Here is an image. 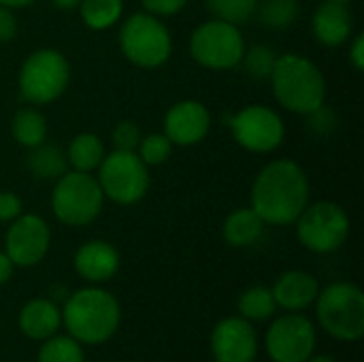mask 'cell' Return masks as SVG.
<instances>
[{"instance_id":"cell-1","label":"cell","mask_w":364,"mask_h":362,"mask_svg":"<svg viewBox=\"0 0 364 362\" xmlns=\"http://www.w3.org/2000/svg\"><path fill=\"white\" fill-rule=\"evenodd\" d=\"M309 205V179L294 160H273L252 186V209L271 226H290Z\"/></svg>"},{"instance_id":"cell-2","label":"cell","mask_w":364,"mask_h":362,"mask_svg":"<svg viewBox=\"0 0 364 362\" xmlns=\"http://www.w3.org/2000/svg\"><path fill=\"white\" fill-rule=\"evenodd\" d=\"M269 79L277 102L292 113L309 115L318 107L326 105V79L318 64L305 55H277Z\"/></svg>"},{"instance_id":"cell-3","label":"cell","mask_w":364,"mask_h":362,"mask_svg":"<svg viewBox=\"0 0 364 362\" xmlns=\"http://www.w3.org/2000/svg\"><path fill=\"white\" fill-rule=\"evenodd\" d=\"M117 299L100 288H83L66 299L62 320L73 339L79 344H105L119 326Z\"/></svg>"},{"instance_id":"cell-4","label":"cell","mask_w":364,"mask_h":362,"mask_svg":"<svg viewBox=\"0 0 364 362\" xmlns=\"http://www.w3.org/2000/svg\"><path fill=\"white\" fill-rule=\"evenodd\" d=\"M70 81V64L55 49L32 51L19 70V94L30 105H49L58 100Z\"/></svg>"},{"instance_id":"cell-5","label":"cell","mask_w":364,"mask_h":362,"mask_svg":"<svg viewBox=\"0 0 364 362\" xmlns=\"http://www.w3.org/2000/svg\"><path fill=\"white\" fill-rule=\"evenodd\" d=\"M318 320L339 341H358L364 335V294L348 282H337L318 292Z\"/></svg>"},{"instance_id":"cell-6","label":"cell","mask_w":364,"mask_h":362,"mask_svg":"<svg viewBox=\"0 0 364 362\" xmlns=\"http://www.w3.org/2000/svg\"><path fill=\"white\" fill-rule=\"evenodd\" d=\"M119 49L134 66L158 68L171 58L173 38L160 17L149 13H134L122 23Z\"/></svg>"},{"instance_id":"cell-7","label":"cell","mask_w":364,"mask_h":362,"mask_svg":"<svg viewBox=\"0 0 364 362\" xmlns=\"http://www.w3.org/2000/svg\"><path fill=\"white\" fill-rule=\"evenodd\" d=\"M105 194L100 190L98 179L90 173L66 171L51 194L53 215L66 226H85L92 224L102 211Z\"/></svg>"},{"instance_id":"cell-8","label":"cell","mask_w":364,"mask_h":362,"mask_svg":"<svg viewBox=\"0 0 364 362\" xmlns=\"http://www.w3.org/2000/svg\"><path fill=\"white\" fill-rule=\"evenodd\" d=\"M190 53L209 70H228L241 64L245 38L239 26L222 19H209L192 32Z\"/></svg>"},{"instance_id":"cell-9","label":"cell","mask_w":364,"mask_h":362,"mask_svg":"<svg viewBox=\"0 0 364 362\" xmlns=\"http://www.w3.org/2000/svg\"><path fill=\"white\" fill-rule=\"evenodd\" d=\"M98 183L105 198L117 205H134L149 190L147 164L136 151L115 149L102 158L98 166Z\"/></svg>"},{"instance_id":"cell-10","label":"cell","mask_w":364,"mask_h":362,"mask_svg":"<svg viewBox=\"0 0 364 362\" xmlns=\"http://www.w3.org/2000/svg\"><path fill=\"white\" fill-rule=\"evenodd\" d=\"M294 224L301 243L316 254H331L339 250L350 235V218L346 209L331 201L307 205Z\"/></svg>"},{"instance_id":"cell-11","label":"cell","mask_w":364,"mask_h":362,"mask_svg":"<svg viewBox=\"0 0 364 362\" xmlns=\"http://www.w3.org/2000/svg\"><path fill=\"white\" fill-rule=\"evenodd\" d=\"M235 141L254 154L275 151L286 137L284 119L277 111L264 105H250L226 119Z\"/></svg>"},{"instance_id":"cell-12","label":"cell","mask_w":364,"mask_h":362,"mask_svg":"<svg viewBox=\"0 0 364 362\" xmlns=\"http://www.w3.org/2000/svg\"><path fill=\"white\" fill-rule=\"evenodd\" d=\"M314 350L316 331L305 316H282L267 333V352L275 362H307Z\"/></svg>"},{"instance_id":"cell-13","label":"cell","mask_w":364,"mask_h":362,"mask_svg":"<svg viewBox=\"0 0 364 362\" xmlns=\"http://www.w3.org/2000/svg\"><path fill=\"white\" fill-rule=\"evenodd\" d=\"M49 241L51 233L47 222L34 213H21L6 230L4 254L15 267H34L45 258Z\"/></svg>"},{"instance_id":"cell-14","label":"cell","mask_w":364,"mask_h":362,"mask_svg":"<svg viewBox=\"0 0 364 362\" xmlns=\"http://www.w3.org/2000/svg\"><path fill=\"white\" fill-rule=\"evenodd\" d=\"M211 352L215 362H254L258 337L245 318H226L213 329Z\"/></svg>"},{"instance_id":"cell-15","label":"cell","mask_w":364,"mask_h":362,"mask_svg":"<svg viewBox=\"0 0 364 362\" xmlns=\"http://www.w3.org/2000/svg\"><path fill=\"white\" fill-rule=\"evenodd\" d=\"M211 130V113L198 100H181L173 105L164 117V134L173 145L190 147L200 143Z\"/></svg>"},{"instance_id":"cell-16","label":"cell","mask_w":364,"mask_h":362,"mask_svg":"<svg viewBox=\"0 0 364 362\" xmlns=\"http://www.w3.org/2000/svg\"><path fill=\"white\" fill-rule=\"evenodd\" d=\"M352 11L346 2L337 0H324L318 4L314 19H311V30L314 36L326 45V47H339L350 41L352 36Z\"/></svg>"},{"instance_id":"cell-17","label":"cell","mask_w":364,"mask_h":362,"mask_svg":"<svg viewBox=\"0 0 364 362\" xmlns=\"http://www.w3.org/2000/svg\"><path fill=\"white\" fill-rule=\"evenodd\" d=\"M119 269V254L107 241H87L75 254V271L92 284L111 280Z\"/></svg>"},{"instance_id":"cell-18","label":"cell","mask_w":364,"mask_h":362,"mask_svg":"<svg viewBox=\"0 0 364 362\" xmlns=\"http://www.w3.org/2000/svg\"><path fill=\"white\" fill-rule=\"evenodd\" d=\"M273 299L279 307L301 312L318 299V282L305 271H288L273 286Z\"/></svg>"},{"instance_id":"cell-19","label":"cell","mask_w":364,"mask_h":362,"mask_svg":"<svg viewBox=\"0 0 364 362\" xmlns=\"http://www.w3.org/2000/svg\"><path fill=\"white\" fill-rule=\"evenodd\" d=\"M62 324V314L58 305L49 299H32L19 312V329L26 337L45 341L58 333Z\"/></svg>"},{"instance_id":"cell-20","label":"cell","mask_w":364,"mask_h":362,"mask_svg":"<svg viewBox=\"0 0 364 362\" xmlns=\"http://www.w3.org/2000/svg\"><path fill=\"white\" fill-rule=\"evenodd\" d=\"M262 230H264V222L252 207H241L232 211L222 226L224 241L232 247H247L256 243Z\"/></svg>"},{"instance_id":"cell-21","label":"cell","mask_w":364,"mask_h":362,"mask_svg":"<svg viewBox=\"0 0 364 362\" xmlns=\"http://www.w3.org/2000/svg\"><path fill=\"white\" fill-rule=\"evenodd\" d=\"M105 143L98 134L94 132H81L77 134L66 149V162L73 166V171L81 173H92L100 166L105 158Z\"/></svg>"},{"instance_id":"cell-22","label":"cell","mask_w":364,"mask_h":362,"mask_svg":"<svg viewBox=\"0 0 364 362\" xmlns=\"http://www.w3.org/2000/svg\"><path fill=\"white\" fill-rule=\"evenodd\" d=\"M11 132H13V139L26 147V149H32L41 143H45V137H47V122H45V115L34 109V107H23L19 109L15 115H13V122H11Z\"/></svg>"},{"instance_id":"cell-23","label":"cell","mask_w":364,"mask_h":362,"mask_svg":"<svg viewBox=\"0 0 364 362\" xmlns=\"http://www.w3.org/2000/svg\"><path fill=\"white\" fill-rule=\"evenodd\" d=\"M26 164L36 179H60L68 171L66 154L55 145H36L30 149Z\"/></svg>"},{"instance_id":"cell-24","label":"cell","mask_w":364,"mask_h":362,"mask_svg":"<svg viewBox=\"0 0 364 362\" xmlns=\"http://www.w3.org/2000/svg\"><path fill=\"white\" fill-rule=\"evenodd\" d=\"M79 11L90 30H107L122 19L124 0H81Z\"/></svg>"},{"instance_id":"cell-25","label":"cell","mask_w":364,"mask_h":362,"mask_svg":"<svg viewBox=\"0 0 364 362\" xmlns=\"http://www.w3.org/2000/svg\"><path fill=\"white\" fill-rule=\"evenodd\" d=\"M256 13L262 26L271 30H286L296 21L301 4L299 0H260Z\"/></svg>"},{"instance_id":"cell-26","label":"cell","mask_w":364,"mask_h":362,"mask_svg":"<svg viewBox=\"0 0 364 362\" xmlns=\"http://www.w3.org/2000/svg\"><path fill=\"white\" fill-rule=\"evenodd\" d=\"M275 307H277V303L273 299V292L269 288H262V286L250 288L239 299V314L247 322L269 320L275 314Z\"/></svg>"},{"instance_id":"cell-27","label":"cell","mask_w":364,"mask_h":362,"mask_svg":"<svg viewBox=\"0 0 364 362\" xmlns=\"http://www.w3.org/2000/svg\"><path fill=\"white\" fill-rule=\"evenodd\" d=\"M205 2L215 19L239 26L256 15L260 0H205Z\"/></svg>"},{"instance_id":"cell-28","label":"cell","mask_w":364,"mask_h":362,"mask_svg":"<svg viewBox=\"0 0 364 362\" xmlns=\"http://www.w3.org/2000/svg\"><path fill=\"white\" fill-rule=\"evenodd\" d=\"M38 362H83V350L73 337H49L38 352Z\"/></svg>"},{"instance_id":"cell-29","label":"cell","mask_w":364,"mask_h":362,"mask_svg":"<svg viewBox=\"0 0 364 362\" xmlns=\"http://www.w3.org/2000/svg\"><path fill=\"white\" fill-rule=\"evenodd\" d=\"M275 62H277V51L271 45H254L245 49L243 60H241L247 75L254 79H269Z\"/></svg>"},{"instance_id":"cell-30","label":"cell","mask_w":364,"mask_h":362,"mask_svg":"<svg viewBox=\"0 0 364 362\" xmlns=\"http://www.w3.org/2000/svg\"><path fill=\"white\" fill-rule=\"evenodd\" d=\"M136 154L147 166H158V164H164L171 158L173 143L168 141V137L164 132H151V134L141 139V143L136 147Z\"/></svg>"},{"instance_id":"cell-31","label":"cell","mask_w":364,"mask_h":362,"mask_svg":"<svg viewBox=\"0 0 364 362\" xmlns=\"http://www.w3.org/2000/svg\"><path fill=\"white\" fill-rule=\"evenodd\" d=\"M111 139H113L115 149L136 151V147L141 143V128L132 119H122V122L115 124V128L111 132Z\"/></svg>"},{"instance_id":"cell-32","label":"cell","mask_w":364,"mask_h":362,"mask_svg":"<svg viewBox=\"0 0 364 362\" xmlns=\"http://www.w3.org/2000/svg\"><path fill=\"white\" fill-rule=\"evenodd\" d=\"M307 119H309L307 122L309 130L316 132V134H331L335 130V126H337V117H335V113L326 105H322L316 111H311L307 115Z\"/></svg>"},{"instance_id":"cell-33","label":"cell","mask_w":364,"mask_h":362,"mask_svg":"<svg viewBox=\"0 0 364 362\" xmlns=\"http://www.w3.org/2000/svg\"><path fill=\"white\" fill-rule=\"evenodd\" d=\"M188 4V0H143L145 13L154 15V17H171L177 15L179 11H183Z\"/></svg>"},{"instance_id":"cell-34","label":"cell","mask_w":364,"mask_h":362,"mask_svg":"<svg viewBox=\"0 0 364 362\" xmlns=\"http://www.w3.org/2000/svg\"><path fill=\"white\" fill-rule=\"evenodd\" d=\"M23 211V203L13 192H0V222H13Z\"/></svg>"},{"instance_id":"cell-35","label":"cell","mask_w":364,"mask_h":362,"mask_svg":"<svg viewBox=\"0 0 364 362\" xmlns=\"http://www.w3.org/2000/svg\"><path fill=\"white\" fill-rule=\"evenodd\" d=\"M15 34H17V17L13 9L0 4V43L13 41Z\"/></svg>"},{"instance_id":"cell-36","label":"cell","mask_w":364,"mask_h":362,"mask_svg":"<svg viewBox=\"0 0 364 362\" xmlns=\"http://www.w3.org/2000/svg\"><path fill=\"white\" fill-rule=\"evenodd\" d=\"M350 62L360 73L364 68V34H356L350 45Z\"/></svg>"},{"instance_id":"cell-37","label":"cell","mask_w":364,"mask_h":362,"mask_svg":"<svg viewBox=\"0 0 364 362\" xmlns=\"http://www.w3.org/2000/svg\"><path fill=\"white\" fill-rule=\"evenodd\" d=\"M13 262H11V258L4 254V252H0V286L2 284H6L9 280H11V275H13Z\"/></svg>"},{"instance_id":"cell-38","label":"cell","mask_w":364,"mask_h":362,"mask_svg":"<svg viewBox=\"0 0 364 362\" xmlns=\"http://www.w3.org/2000/svg\"><path fill=\"white\" fill-rule=\"evenodd\" d=\"M55 9H62V11H73V9H79L81 0H51Z\"/></svg>"},{"instance_id":"cell-39","label":"cell","mask_w":364,"mask_h":362,"mask_svg":"<svg viewBox=\"0 0 364 362\" xmlns=\"http://www.w3.org/2000/svg\"><path fill=\"white\" fill-rule=\"evenodd\" d=\"M34 0H0L2 6H9V9H23V6H30Z\"/></svg>"},{"instance_id":"cell-40","label":"cell","mask_w":364,"mask_h":362,"mask_svg":"<svg viewBox=\"0 0 364 362\" xmlns=\"http://www.w3.org/2000/svg\"><path fill=\"white\" fill-rule=\"evenodd\" d=\"M307 362H335L333 358H328V356H311Z\"/></svg>"},{"instance_id":"cell-41","label":"cell","mask_w":364,"mask_h":362,"mask_svg":"<svg viewBox=\"0 0 364 362\" xmlns=\"http://www.w3.org/2000/svg\"><path fill=\"white\" fill-rule=\"evenodd\" d=\"M337 2H346V4H350L352 0H337Z\"/></svg>"}]
</instances>
